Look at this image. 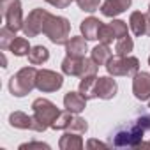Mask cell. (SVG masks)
Here are the masks:
<instances>
[{"mask_svg":"<svg viewBox=\"0 0 150 150\" xmlns=\"http://www.w3.org/2000/svg\"><path fill=\"white\" fill-rule=\"evenodd\" d=\"M2 67H4V69L7 67V58H6V55H4V53H2Z\"/></svg>","mask_w":150,"mask_h":150,"instance_id":"obj_34","label":"cell"},{"mask_svg":"<svg viewBox=\"0 0 150 150\" xmlns=\"http://www.w3.org/2000/svg\"><path fill=\"white\" fill-rule=\"evenodd\" d=\"M32 115L35 117V120L39 122V125L42 127V131H46L48 127L53 125V122L57 120V117L60 115V110L57 108L55 103H51L46 97H37L32 103Z\"/></svg>","mask_w":150,"mask_h":150,"instance_id":"obj_5","label":"cell"},{"mask_svg":"<svg viewBox=\"0 0 150 150\" xmlns=\"http://www.w3.org/2000/svg\"><path fill=\"white\" fill-rule=\"evenodd\" d=\"M72 2H76V0H72Z\"/></svg>","mask_w":150,"mask_h":150,"instance_id":"obj_39","label":"cell"},{"mask_svg":"<svg viewBox=\"0 0 150 150\" xmlns=\"http://www.w3.org/2000/svg\"><path fill=\"white\" fill-rule=\"evenodd\" d=\"M60 69H62V72L65 74V76L83 78V76H88V74H97L99 65L92 58H87V57L78 58V57L65 55V58L60 64Z\"/></svg>","mask_w":150,"mask_h":150,"instance_id":"obj_3","label":"cell"},{"mask_svg":"<svg viewBox=\"0 0 150 150\" xmlns=\"http://www.w3.org/2000/svg\"><path fill=\"white\" fill-rule=\"evenodd\" d=\"M64 108L72 111V113H81L87 108V99L80 92H67L64 96Z\"/></svg>","mask_w":150,"mask_h":150,"instance_id":"obj_17","label":"cell"},{"mask_svg":"<svg viewBox=\"0 0 150 150\" xmlns=\"http://www.w3.org/2000/svg\"><path fill=\"white\" fill-rule=\"evenodd\" d=\"M46 2H48L50 6L57 7V9H65V7H69V6H71L72 0H46Z\"/></svg>","mask_w":150,"mask_h":150,"instance_id":"obj_32","label":"cell"},{"mask_svg":"<svg viewBox=\"0 0 150 150\" xmlns=\"http://www.w3.org/2000/svg\"><path fill=\"white\" fill-rule=\"evenodd\" d=\"M0 7H2L4 21L9 28H13L14 32L23 30L25 18H23V9H21V0H2Z\"/></svg>","mask_w":150,"mask_h":150,"instance_id":"obj_7","label":"cell"},{"mask_svg":"<svg viewBox=\"0 0 150 150\" xmlns=\"http://www.w3.org/2000/svg\"><path fill=\"white\" fill-rule=\"evenodd\" d=\"M83 146H85L83 138L78 132L65 131L64 136H60V139H58V148L60 150H81Z\"/></svg>","mask_w":150,"mask_h":150,"instance_id":"obj_16","label":"cell"},{"mask_svg":"<svg viewBox=\"0 0 150 150\" xmlns=\"http://www.w3.org/2000/svg\"><path fill=\"white\" fill-rule=\"evenodd\" d=\"M37 72L39 69H35V65H27L21 67L16 74L9 78V92L14 97H25L28 96L34 88H35V81H37Z\"/></svg>","mask_w":150,"mask_h":150,"instance_id":"obj_2","label":"cell"},{"mask_svg":"<svg viewBox=\"0 0 150 150\" xmlns=\"http://www.w3.org/2000/svg\"><path fill=\"white\" fill-rule=\"evenodd\" d=\"M72 111H69V110H65V111H60V115L57 117V120L53 122V125H51V129L53 131H67V127H69V124H71V118H72Z\"/></svg>","mask_w":150,"mask_h":150,"instance_id":"obj_26","label":"cell"},{"mask_svg":"<svg viewBox=\"0 0 150 150\" xmlns=\"http://www.w3.org/2000/svg\"><path fill=\"white\" fill-rule=\"evenodd\" d=\"M113 57V51L110 50V44H97V46H94V50H92V53H90V58L101 67V65H106L108 64V60Z\"/></svg>","mask_w":150,"mask_h":150,"instance_id":"obj_21","label":"cell"},{"mask_svg":"<svg viewBox=\"0 0 150 150\" xmlns=\"http://www.w3.org/2000/svg\"><path fill=\"white\" fill-rule=\"evenodd\" d=\"M148 65H150V57H148Z\"/></svg>","mask_w":150,"mask_h":150,"instance_id":"obj_37","label":"cell"},{"mask_svg":"<svg viewBox=\"0 0 150 150\" xmlns=\"http://www.w3.org/2000/svg\"><path fill=\"white\" fill-rule=\"evenodd\" d=\"M132 50H134V41H132V37L125 35V37L117 39V42H115V55H118V57H127V55H131Z\"/></svg>","mask_w":150,"mask_h":150,"instance_id":"obj_23","label":"cell"},{"mask_svg":"<svg viewBox=\"0 0 150 150\" xmlns=\"http://www.w3.org/2000/svg\"><path fill=\"white\" fill-rule=\"evenodd\" d=\"M51 13H48L46 9L42 7H35L28 13V16L25 18V23H23V34L25 37H37L39 34H42L44 30V25H46V20Z\"/></svg>","mask_w":150,"mask_h":150,"instance_id":"obj_8","label":"cell"},{"mask_svg":"<svg viewBox=\"0 0 150 150\" xmlns=\"http://www.w3.org/2000/svg\"><path fill=\"white\" fill-rule=\"evenodd\" d=\"M76 4L83 13H90V14L101 9V0H76Z\"/></svg>","mask_w":150,"mask_h":150,"instance_id":"obj_29","label":"cell"},{"mask_svg":"<svg viewBox=\"0 0 150 150\" xmlns=\"http://www.w3.org/2000/svg\"><path fill=\"white\" fill-rule=\"evenodd\" d=\"M30 50H32V46H30L28 39L27 37H18V35H16V39L13 41V44L9 48V51L14 57H27L30 53Z\"/></svg>","mask_w":150,"mask_h":150,"instance_id":"obj_22","label":"cell"},{"mask_svg":"<svg viewBox=\"0 0 150 150\" xmlns=\"http://www.w3.org/2000/svg\"><path fill=\"white\" fill-rule=\"evenodd\" d=\"M129 28L136 37L150 35V13H141V11H132L129 16Z\"/></svg>","mask_w":150,"mask_h":150,"instance_id":"obj_12","label":"cell"},{"mask_svg":"<svg viewBox=\"0 0 150 150\" xmlns=\"http://www.w3.org/2000/svg\"><path fill=\"white\" fill-rule=\"evenodd\" d=\"M141 148H150V141H143L141 143Z\"/></svg>","mask_w":150,"mask_h":150,"instance_id":"obj_35","label":"cell"},{"mask_svg":"<svg viewBox=\"0 0 150 150\" xmlns=\"http://www.w3.org/2000/svg\"><path fill=\"white\" fill-rule=\"evenodd\" d=\"M113 41H117V37H115V34H113V28L110 27V23H103L101 32H99V42H103V44H111Z\"/></svg>","mask_w":150,"mask_h":150,"instance_id":"obj_28","label":"cell"},{"mask_svg":"<svg viewBox=\"0 0 150 150\" xmlns=\"http://www.w3.org/2000/svg\"><path fill=\"white\" fill-rule=\"evenodd\" d=\"M132 94L138 101H150V72L138 71L132 76Z\"/></svg>","mask_w":150,"mask_h":150,"instance_id":"obj_11","label":"cell"},{"mask_svg":"<svg viewBox=\"0 0 150 150\" xmlns=\"http://www.w3.org/2000/svg\"><path fill=\"white\" fill-rule=\"evenodd\" d=\"M110 27L113 28V34H115L117 39L129 35V30H131V28L127 27V21H124V20H117V18H111Z\"/></svg>","mask_w":150,"mask_h":150,"instance_id":"obj_27","label":"cell"},{"mask_svg":"<svg viewBox=\"0 0 150 150\" xmlns=\"http://www.w3.org/2000/svg\"><path fill=\"white\" fill-rule=\"evenodd\" d=\"M132 6V0H104L101 4V14L106 18H117Z\"/></svg>","mask_w":150,"mask_h":150,"instance_id":"obj_14","label":"cell"},{"mask_svg":"<svg viewBox=\"0 0 150 150\" xmlns=\"http://www.w3.org/2000/svg\"><path fill=\"white\" fill-rule=\"evenodd\" d=\"M108 143H103L99 139H88L87 141V148H108Z\"/></svg>","mask_w":150,"mask_h":150,"instance_id":"obj_33","label":"cell"},{"mask_svg":"<svg viewBox=\"0 0 150 150\" xmlns=\"http://www.w3.org/2000/svg\"><path fill=\"white\" fill-rule=\"evenodd\" d=\"M9 125L14 129H25V131H34V132H44L39 122L35 120L34 115H27L23 111H13L9 115Z\"/></svg>","mask_w":150,"mask_h":150,"instance_id":"obj_10","label":"cell"},{"mask_svg":"<svg viewBox=\"0 0 150 150\" xmlns=\"http://www.w3.org/2000/svg\"><path fill=\"white\" fill-rule=\"evenodd\" d=\"M34 148L50 150L51 146H50L48 143H42V141H28V143H21V145H20V150H34Z\"/></svg>","mask_w":150,"mask_h":150,"instance_id":"obj_30","label":"cell"},{"mask_svg":"<svg viewBox=\"0 0 150 150\" xmlns=\"http://www.w3.org/2000/svg\"><path fill=\"white\" fill-rule=\"evenodd\" d=\"M143 129H145V132H150V115H146V113H141L139 117H136L134 118Z\"/></svg>","mask_w":150,"mask_h":150,"instance_id":"obj_31","label":"cell"},{"mask_svg":"<svg viewBox=\"0 0 150 150\" xmlns=\"http://www.w3.org/2000/svg\"><path fill=\"white\" fill-rule=\"evenodd\" d=\"M42 34L53 42V44H64L71 39V23L67 18L64 16H55V14H50L48 20H46V25H44V30Z\"/></svg>","mask_w":150,"mask_h":150,"instance_id":"obj_4","label":"cell"},{"mask_svg":"<svg viewBox=\"0 0 150 150\" xmlns=\"http://www.w3.org/2000/svg\"><path fill=\"white\" fill-rule=\"evenodd\" d=\"M148 108H150V103H148Z\"/></svg>","mask_w":150,"mask_h":150,"instance_id":"obj_38","label":"cell"},{"mask_svg":"<svg viewBox=\"0 0 150 150\" xmlns=\"http://www.w3.org/2000/svg\"><path fill=\"white\" fill-rule=\"evenodd\" d=\"M64 85V74L51 71V69H39L37 72V81H35V88L42 94H51L60 90Z\"/></svg>","mask_w":150,"mask_h":150,"instance_id":"obj_9","label":"cell"},{"mask_svg":"<svg viewBox=\"0 0 150 150\" xmlns=\"http://www.w3.org/2000/svg\"><path fill=\"white\" fill-rule=\"evenodd\" d=\"M65 53L69 57H85L87 53V39L83 35H74L65 42Z\"/></svg>","mask_w":150,"mask_h":150,"instance_id":"obj_18","label":"cell"},{"mask_svg":"<svg viewBox=\"0 0 150 150\" xmlns=\"http://www.w3.org/2000/svg\"><path fill=\"white\" fill-rule=\"evenodd\" d=\"M96 85H97V76L96 74H88V76H83L80 80V85H78V92L87 99H97L96 96Z\"/></svg>","mask_w":150,"mask_h":150,"instance_id":"obj_19","label":"cell"},{"mask_svg":"<svg viewBox=\"0 0 150 150\" xmlns=\"http://www.w3.org/2000/svg\"><path fill=\"white\" fill-rule=\"evenodd\" d=\"M148 13H150V4H148Z\"/></svg>","mask_w":150,"mask_h":150,"instance_id":"obj_36","label":"cell"},{"mask_svg":"<svg viewBox=\"0 0 150 150\" xmlns=\"http://www.w3.org/2000/svg\"><path fill=\"white\" fill-rule=\"evenodd\" d=\"M103 21L96 16H88L80 23V32L87 41H97L99 39V32H101Z\"/></svg>","mask_w":150,"mask_h":150,"instance_id":"obj_15","label":"cell"},{"mask_svg":"<svg viewBox=\"0 0 150 150\" xmlns=\"http://www.w3.org/2000/svg\"><path fill=\"white\" fill-rule=\"evenodd\" d=\"M118 92V85L117 81L113 80V76H99L97 78V85H96V96L97 99H103V101H110L117 96Z\"/></svg>","mask_w":150,"mask_h":150,"instance_id":"obj_13","label":"cell"},{"mask_svg":"<svg viewBox=\"0 0 150 150\" xmlns=\"http://www.w3.org/2000/svg\"><path fill=\"white\" fill-rule=\"evenodd\" d=\"M14 39H16V32L13 28H9L7 25H4L0 28V50L2 51H7Z\"/></svg>","mask_w":150,"mask_h":150,"instance_id":"obj_24","label":"cell"},{"mask_svg":"<svg viewBox=\"0 0 150 150\" xmlns=\"http://www.w3.org/2000/svg\"><path fill=\"white\" fill-rule=\"evenodd\" d=\"M67 131L71 132H78V134H85L88 131V124L83 117H80V113H74L72 118H71V124L67 127Z\"/></svg>","mask_w":150,"mask_h":150,"instance_id":"obj_25","label":"cell"},{"mask_svg":"<svg viewBox=\"0 0 150 150\" xmlns=\"http://www.w3.org/2000/svg\"><path fill=\"white\" fill-rule=\"evenodd\" d=\"M104 67H106L108 74L113 76V78L115 76H129V78H132L139 71V60L136 57H131V55H127V57L115 55V57H111L108 60V64Z\"/></svg>","mask_w":150,"mask_h":150,"instance_id":"obj_6","label":"cell"},{"mask_svg":"<svg viewBox=\"0 0 150 150\" xmlns=\"http://www.w3.org/2000/svg\"><path fill=\"white\" fill-rule=\"evenodd\" d=\"M27 58H28V64H32V65H42V64H46L50 60V50L46 46H42V44L32 46Z\"/></svg>","mask_w":150,"mask_h":150,"instance_id":"obj_20","label":"cell"},{"mask_svg":"<svg viewBox=\"0 0 150 150\" xmlns=\"http://www.w3.org/2000/svg\"><path fill=\"white\" fill-rule=\"evenodd\" d=\"M143 136L145 129L136 120H131L129 124L115 129V132L111 134V145L117 148H139L143 143Z\"/></svg>","mask_w":150,"mask_h":150,"instance_id":"obj_1","label":"cell"}]
</instances>
